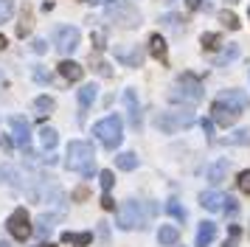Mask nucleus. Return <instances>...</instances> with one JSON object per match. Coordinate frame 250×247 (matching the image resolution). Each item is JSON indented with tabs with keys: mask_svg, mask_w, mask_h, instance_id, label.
I'll return each mask as SVG.
<instances>
[{
	"mask_svg": "<svg viewBox=\"0 0 250 247\" xmlns=\"http://www.w3.org/2000/svg\"><path fill=\"white\" fill-rule=\"evenodd\" d=\"M214 236H216V225L214 222H203L200 230H197V245L194 247H208L211 242H214Z\"/></svg>",
	"mask_w": 250,
	"mask_h": 247,
	"instance_id": "17",
	"label": "nucleus"
},
{
	"mask_svg": "<svg viewBox=\"0 0 250 247\" xmlns=\"http://www.w3.org/2000/svg\"><path fill=\"white\" fill-rule=\"evenodd\" d=\"M34 110H37V115H40V118L51 115V112H54V99H51V96H40V99L34 101Z\"/></svg>",
	"mask_w": 250,
	"mask_h": 247,
	"instance_id": "24",
	"label": "nucleus"
},
{
	"mask_svg": "<svg viewBox=\"0 0 250 247\" xmlns=\"http://www.w3.org/2000/svg\"><path fill=\"white\" fill-rule=\"evenodd\" d=\"M236 183H239V188L245 191V194H250V171H242Z\"/></svg>",
	"mask_w": 250,
	"mask_h": 247,
	"instance_id": "35",
	"label": "nucleus"
},
{
	"mask_svg": "<svg viewBox=\"0 0 250 247\" xmlns=\"http://www.w3.org/2000/svg\"><path fill=\"white\" fill-rule=\"evenodd\" d=\"M188 124H194V112L191 110H169V112H160L158 118H155V126L158 129H163V132H177V129H183V126H188Z\"/></svg>",
	"mask_w": 250,
	"mask_h": 247,
	"instance_id": "5",
	"label": "nucleus"
},
{
	"mask_svg": "<svg viewBox=\"0 0 250 247\" xmlns=\"http://www.w3.org/2000/svg\"><path fill=\"white\" fill-rule=\"evenodd\" d=\"M0 247H9V245H0Z\"/></svg>",
	"mask_w": 250,
	"mask_h": 247,
	"instance_id": "48",
	"label": "nucleus"
},
{
	"mask_svg": "<svg viewBox=\"0 0 250 247\" xmlns=\"http://www.w3.org/2000/svg\"><path fill=\"white\" fill-rule=\"evenodd\" d=\"M79 40L82 34L79 28H73V25H62V28H57V51L59 54H73L76 48H79Z\"/></svg>",
	"mask_w": 250,
	"mask_h": 247,
	"instance_id": "8",
	"label": "nucleus"
},
{
	"mask_svg": "<svg viewBox=\"0 0 250 247\" xmlns=\"http://www.w3.org/2000/svg\"><path fill=\"white\" fill-rule=\"evenodd\" d=\"M62 242L65 245H79V247H84V245H90L93 242V233H62Z\"/></svg>",
	"mask_w": 250,
	"mask_h": 247,
	"instance_id": "22",
	"label": "nucleus"
},
{
	"mask_svg": "<svg viewBox=\"0 0 250 247\" xmlns=\"http://www.w3.org/2000/svg\"><path fill=\"white\" fill-rule=\"evenodd\" d=\"M236 56H239V45L230 42V45L225 48V51H222V54H219V56L214 59V65H216V67H222V65H228V62H233Z\"/></svg>",
	"mask_w": 250,
	"mask_h": 247,
	"instance_id": "23",
	"label": "nucleus"
},
{
	"mask_svg": "<svg viewBox=\"0 0 250 247\" xmlns=\"http://www.w3.org/2000/svg\"><path fill=\"white\" fill-rule=\"evenodd\" d=\"M34 79H37V82H42V84H45V82H51V73H45L42 67H34Z\"/></svg>",
	"mask_w": 250,
	"mask_h": 247,
	"instance_id": "38",
	"label": "nucleus"
},
{
	"mask_svg": "<svg viewBox=\"0 0 250 247\" xmlns=\"http://www.w3.org/2000/svg\"><path fill=\"white\" fill-rule=\"evenodd\" d=\"M87 3H93V6H102V3H107V6H110V3H115V0H87Z\"/></svg>",
	"mask_w": 250,
	"mask_h": 247,
	"instance_id": "44",
	"label": "nucleus"
},
{
	"mask_svg": "<svg viewBox=\"0 0 250 247\" xmlns=\"http://www.w3.org/2000/svg\"><path fill=\"white\" fill-rule=\"evenodd\" d=\"M9 124H12L14 146H20L23 152H28V149H31V126H28V121H25V118H20V115H14Z\"/></svg>",
	"mask_w": 250,
	"mask_h": 247,
	"instance_id": "9",
	"label": "nucleus"
},
{
	"mask_svg": "<svg viewBox=\"0 0 250 247\" xmlns=\"http://www.w3.org/2000/svg\"><path fill=\"white\" fill-rule=\"evenodd\" d=\"M211 112H214V124H222V126H233L236 118L242 115L236 107H230L228 101H219V99L211 104Z\"/></svg>",
	"mask_w": 250,
	"mask_h": 247,
	"instance_id": "10",
	"label": "nucleus"
},
{
	"mask_svg": "<svg viewBox=\"0 0 250 247\" xmlns=\"http://www.w3.org/2000/svg\"><path fill=\"white\" fill-rule=\"evenodd\" d=\"M40 144H42V149H45V152H54V149H57V144H59L57 129H51V126H42V129H40Z\"/></svg>",
	"mask_w": 250,
	"mask_h": 247,
	"instance_id": "18",
	"label": "nucleus"
},
{
	"mask_svg": "<svg viewBox=\"0 0 250 247\" xmlns=\"http://www.w3.org/2000/svg\"><path fill=\"white\" fill-rule=\"evenodd\" d=\"M216 45H219V34H203V48L211 51V48H216Z\"/></svg>",
	"mask_w": 250,
	"mask_h": 247,
	"instance_id": "33",
	"label": "nucleus"
},
{
	"mask_svg": "<svg viewBox=\"0 0 250 247\" xmlns=\"http://www.w3.org/2000/svg\"><path fill=\"white\" fill-rule=\"evenodd\" d=\"M222 202H225V197L216 194V191H203L200 194V205L205 211H222Z\"/></svg>",
	"mask_w": 250,
	"mask_h": 247,
	"instance_id": "14",
	"label": "nucleus"
},
{
	"mask_svg": "<svg viewBox=\"0 0 250 247\" xmlns=\"http://www.w3.org/2000/svg\"><path fill=\"white\" fill-rule=\"evenodd\" d=\"M203 132L211 138V135H214V121H203Z\"/></svg>",
	"mask_w": 250,
	"mask_h": 247,
	"instance_id": "41",
	"label": "nucleus"
},
{
	"mask_svg": "<svg viewBox=\"0 0 250 247\" xmlns=\"http://www.w3.org/2000/svg\"><path fill=\"white\" fill-rule=\"evenodd\" d=\"M146 222V213H144V202L138 200H126L118 213H115V225L121 227V230H132V227H144Z\"/></svg>",
	"mask_w": 250,
	"mask_h": 247,
	"instance_id": "4",
	"label": "nucleus"
},
{
	"mask_svg": "<svg viewBox=\"0 0 250 247\" xmlns=\"http://www.w3.org/2000/svg\"><path fill=\"white\" fill-rule=\"evenodd\" d=\"M115 59H121L124 65L129 67H141V62H144V51L141 48H132V51H124V48H115Z\"/></svg>",
	"mask_w": 250,
	"mask_h": 247,
	"instance_id": "13",
	"label": "nucleus"
},
{
	"mask_svg": "<svg viewBox=\"0 0 250 247\" xmlns=\"http://www.w3.org/2000/svg\"><path fill=\"white\" fill-rule=\"evenodd\" d=\"M228 144H236V146L250 144V129H236L233 135H228Z\"/></svg>",
	"mask_w": 250,
	"mask_h": 247,
	"instance_id": "27",
	"label": "nucleus"
},
{
	"mask_svg": "<svg viewBox=\"0 0 250 247\" xmlns=\"http://www.w3.org/2000/svg\"><path fill=\"white\" fill-rule=\"evenodd\" d=\"M177 236H180V230H177L174 225H163V227H160V233H158V242L169 247V245H174V242H177Z\"/></svg>",
	"mask_w": 250,
	"mask_h": 247,
	"instance_id": "21",
	"label": "nucleus"
},
{
	"mask_svg": "<svg viewBox=\"0 0 250 247\" xmlns=\"http://www.w3.org/2000/svg\"><path fill=\"white\" fill-rule=\"evenodd\" d=\"M163 3H174V0H163Z\"/></svg>",
	"mask_w": 250,
	"mask_h": 247,
	"instance_id": "47",
	"label": "nucleus"
},
{
	"mask_svg": "<svg viewBox=\"0 0 250 247\" xmlns=\"http://www.w3.org/2000/svg\"><path fill=\"white\" fill-rule=\"evenodd\" d=\"M186 3H188V9H194V11H197V9H203V6H205L203 0H186Z\"/></svg>",
	"mask_w": 250,
	"mask_h": 247,
	"instance_id": "42",
	"label": "nucleus"
},
{
	"mask_svg": "<svg viewBox=\"0 0 250 247\" xmlns=\"http://www.w3.org/2000/svg\"><path fill=\"white\" fill-rule=\"evenodd\" d=\"M115 166L121 168V171H132V168L138 166V157L132 155V152H121V155L115 157Z\"/></svg>",
	"mask_w": 250,
	"mask_h": 247,
	"instance_id": "25",
	"label": "nucleus"
},
{
	"mask_svg": "<svg viewBox=\"0 0 250 247\" xmlns=\"http://www.w3.org/2000/svg\"><path fill=\"white\" fill-rule=\"evenodd\" d=\"M228 168H230V163H228L225 157H219V160H214L211 166L205 168V180H208L211 185H219V183L228 177Z\"/></svg>",
	"mask_w": 250,
	"mask_h": 247,
	"instance_id": "11",
	"label": "nucleus"
},
{
	"mask_svg": "<svg viewBox=\"0 0 250 247\" xmlns=\"http://www.w3.org/2000/svg\"><path fill=\"white\" fill-rule=\"evenodd\" d=\"M149 51H152L155 59L166 62V40H163L160 34H152V37H149Z\"/></svg>",
	"mask_w": 250,
	"mask_h": 247,
	"instance_id": "19",
	"label": "nucleus"
},
{
	"mask_svg": "<svg viewBox=\"0 0 250 247\" xmlns=\"http://www.w3.org/2000/svg\"><path fill=\"white\" fill-rule=\"evenodd\" d=\"M219 20L225 22V25L230 28V31H236L239 25H242V22H239V17L233 14V11H222V14H219Z\"/></svg>",
	"mask_w": 250,
	"mask_h": 247,
	"instance_id": "28",
	"label": "nucleus"
},
{
	"mask_svg": "<svg viewBox=\"0 0 250 247\" xmlns=\"http://www.w3.org/2000/svg\"><path fill=\"white\" fill-rule=\"evenodd\" d=\"M107 20L121 25V28H135V25H141V11L129 0H115L107 6Z\"/></svg>",
	"mask_w": 250,
	"mask_h": 247,
	"instance_id": "3",
	"label": "nucleus"
},
{
	"mask_svg": "<svg viewBox=\"0 0 250 247\" xmlns=\"http://www.w3.org/2000/svg\"><path fill=\"white\" fill-rule=\"evenodd\" d=\"M160 22L169 25V28H177V25L183 22V17H177V14H166V17H160Z\"/></svg>",
	"mask_w": 250,
	"mask_h": 247,
	"instance_id": "34",
	"label": "nucleus"
},
{
	"mask_svg": "<svg viewBox=\"0 0 250 247\" xmlns=\"http://www.w3.org/2000/svg\"><path fill=\"white\" fill-rule=\"evenodd\" d=\"M6 227H9V233L17 239V242H25L28 236H31V216H28V211L25 208H17V211L9 216V222H6Z\"/></svg>",
	"mask_w": 250,
	"mask_h": 247,
	"instance_id": "7",
	"label": "nucleus"
},
{
	"mask_svg": "<svg viewBox=\"0 0 250 247\" xmlns=\"http://www.w3.org/2000/svg\"><path fill=\"white\" fill-rule=\"evenodd\" d=\"M239 225H230V233H228V239H225V247H236L239 245Z\"/></svg>",
	"mask_w": 250,
	"mask_h": 247,
	"instance_id": "32",
	"label": "nucleus"
},
{
	"mask_svg": "<svg viewBox=\"0 0 250 247\" xmlns=\"http://www.w3.org/2000/svg\"><path fill=\"white\" fill-rule=\"evenodd\" d=\"M73 197H76V200H84V197H87V188H76V194H73Z\"/></svg>",
	"mask_w": 250,
	"mask_h": 247,
	"instance_id": "43",
	"label": "nucleus"
},
{
	"mask_svg": "<svg viewBox=\"0 0 250 247\" xmlns=\"http://www.w3.org/2000/svg\"><path fill=\"white\" fill-rule=\"evenodd\" d=\"M124 101H126V110H129V121H132V126H138L141 124V104L135 99V90H124Z\"/></svg>",
	"mask_w": 250,
	"mask_h": 247,
	"instance_id": "15",
	"label": "nucleus"
},
{
	"mask_svg": "<svg viewBox=\"0 0 250 247\" xmlns=\"http://www.w3.org/2000/svg\"><path fill=\"white\" fill-rule=\"evenodd\" d=\"M14 14V0H0V22H6Z\"/></svg>",
	"mask_w": 250,
	"mask_h": 247,
	"instance_id": "29",
	"label": "nucleus"
},
{
	"mask_svg": "<svg viewBox=\"0 0 250 247\" xmlns=\"http://www.w3.org/2000/svg\"><path fill=\"white\" fill-rule=\"evenodd\" d=\"M59 73L68 79V82H79L82 73H84V67H82L79 62H70V59H65V62H59Z\"/></svg>",
	"mask_w": 250,
	"mask_h": 247,
	"instance_id": "16",
	"label": "nucleus"
},
{
	"mask_svg": "<svg viewBox=\"0 0 250 247\" xmlns=\"http://www.w3.org/2000/svg\"><path fill=\"white\" fill-rule=\"evenodd\" d=\"M3 174L9 177V183H12V185H20V174H17L12 166H3Z\"/></svg>",
	"mask_w": 250,
	"mask_h": 247,
	"instance_id": "36",
	"label": "nucleus"
},
{
	"mask_svg": "<svg viewBox=\"0 0 250 247\" xmlns=\"http://www.w3.org/2000/svg\"><path fill=\"white\" fill-rule=\"evenodd\" d=\"M96 96H99V87H96V84H84V87L79 90V107L87 110L93 101H96Z\"/></svg>",
	"mask_w": 250,
	"mask_h": 247,
	"instance_id": "20",
	"label": "nucleus"
},
{
	"mask_svg": "<svg viewBox=\"0 0 250 247\" xmlns=\"http://www.w3.org/2000/svg\"><path fill=\"white\" fill-rule=\"evenodd\" d=\"M216 99H219V101H228V104H230V107H236L239 112H245V110L250 107V99L242 93V90H222Z\"/></svg>",
	"mask_w": 250,
	"mask_h": 247,
	"instance_id": "12",
	"label": "nucleus"
},
{
	"mask_svg": "<svg viewBox=\"0 0 250 247\" xmlns=\"http://www.w3.org/2000/svg\"><path fill=\"white\" fill-rule=\"evenodd\" d=\"M93 135L102 141L104 149H115V146H121V141H124V124H121L118 115H107V118H102V121L93 126Z\"/></svg>",
	"mask_w": 250,
	"mask_h": 247,
	"instance_id": "2",
	"label": "nucleus"
},
{
	"mask_svg": "<svg viewBox=\"0 0 250 247\" xmlns=\"http://www.w3.org/2000/svg\"><path fill=\"white\" fill-rule=\"evenodd\" d=\"M222 211H225V213H230V216H233V213L239 211L236 200H233V197H225V205H222Z\"/></svg>",
	"mask_w": 250,
	"mask_h": 247,
	"instance_id": "37",
	"label": "nucleus"
},
{
	"mask_svg": "<svg viewBox=\"0 0 250 247\" xmlns=\"http://www.w3.org/2000/svg\"><path fill=\"white\" fill-rule=\"evenodd\" d=\"M40 247H54V245H40Z\"/></svg>",
	"mask_w": 250,
	"mask_h": 247,
	"instance_id": "46",
	"label": "nucleus"
},
{
	"mask_svg": "<svg viewBox=\"0 0 250 247\" xmlns=\"http://www.w3.org/2000/svg\"><path fill=\"white\" fill-rule=\"evenodd\" d=\"M166 211H169L171 216L177 219V222H186V208H183V205H177V202H169V205H166Z\"/></svg>",
	"mask_w": 250,
	"mask_h": 247,
	"instance_id": "30",
	"label": "nucleus"
},
{
	"mask_svg": "<svg viewBox=\"0 0 250 247\" xmlns=\"http://www.w3.org/2000/svg\"><path fill=\"white\" fill-rule=\"evenodd\" d=\"M102 205L107 208V211H113V208H115V202H113V197H110V194H104V197H102Z\"/></svg>",
	"mask_w": 250,
	"mask_h": 247,
	"instance_id": "39",
	"label": "nucleus"
},
{
	"mask_svg": "<svg viewBox=\"0 0 250 247\" xmlns=\"http://www.w3.org/2000/svg\"><path fill=\"white\" fill-rule=\"evenodd\" d=\"M3 48H6V37H3V34H0V51H3Z\"/></svg>",
	"mask_w": 250,
	"mask_h": 247,
	"instance_id": "45",
	"label": "nucleus"
},
{
	"mask_svg": "<svg viewBox=\"0 0 250 247\" xmlns=\"http://www.w3.org/2000/svg\"><path fill=\"white\" fill-rule=\"evenodd\" d=\"M65 166H68L70 171H79L82 177H93V171H96V152H93V144H87V141H70Z\"/></svg>",
	"mask_w": 250,
	"mask_h": 247,
	"instance_id": "1",
	"label": "nucleus"
},
{
	"mask_svg": "<svg viewBox=\"0 0 250 247\" xmlns=\"http://www.w3.org/2000/svg\"><path fill=\"white\" fill-rule=\"evenodd\" d=\"M99 180H102V188H104V194H110V188H113V183H115L113 171H107V168H104L102 174H99Z\"/></svg>",
	"mask_w": 250,
	"mask_h": 247,
	"instance_id": "31",
	"label": "nucleus"
},
{
	"mask_svg": "<svg viewBox=\"0 0 250 247\" xmlns=\"http://www.w3.org/2000/svg\"><path fill=\"white\" fill-rule=\"evenodd\" d=\"M54 222H57V216H40V219H37V233L40 236H48L51 233V230H54Z\"/></svg>",
	"mask_w": 250,
	"mask_h": 247,
	"instance_id": "26",
	"label": "nucleus"
},
{
	"mask_svg": "<svg viewBox=\"0 0 250 247\" xmlns=\"http://www.w3.org/2000/svg\"><path fill=\"white\" fill-rule=\"evenodd\" d=\"M31 48H34L37 54H45V48H48V45L42 42V40H34V45H31Z\"/></svg>",
	"mask_w": 250,
	"mask_h": 247,
	"instance_id": "40",
	"label": "nucleus"
},
{
	"mask_svg": "<svg viewBox=\"0 0 250 247\" xmlns=\"http://www.w3.org/2000/svg\"><path fill=\"white\" fill-rule=\"evenodd\" d=\"M171 99L174 101H200L203 99V84H200V79L191 76V73H183L180 79H177V84H174V90H171Z\"/></svg>",
	"mask_w": 250,
	"mask_h": 247,
	"instance_id": "6",
	"label": "nucleus"
}]
</instances>
